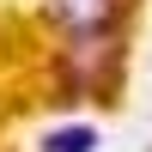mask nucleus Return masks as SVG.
<instances>
[{
  "label": "nucleus",
  "instance_id": "1",
  "mask_svg": "<svg viewBox=\"0 0 152 152\" xmlns=\"http://www.w3.org/2000/svg\"><path fill=\"white\" fill-rule=\"evenodd\" d=\"M122 6H128V0H49V18H55V31L67 37L73 49H85V43H97V37H116Z\"/></svg>",
  "mask_w": 152,
  "mask_h": 152
},
{
  "label": "nucleus",
  "instance_id": "2",
  "mask_svg": "<svg viewBox=\"0 0 152 152\" xmlns=\"http://www.w3.org/2000/svg\"><path fill=\"white\" fill-rule=\"evenodd\" d=\"M43 152H97V128L91 122H73V128H55L43 140Z\"/></svg>",
  "mask_w": 152,
  "mask_h": 152
}]
</instances>
